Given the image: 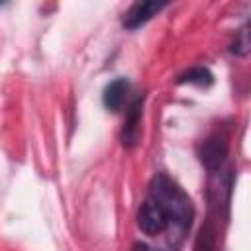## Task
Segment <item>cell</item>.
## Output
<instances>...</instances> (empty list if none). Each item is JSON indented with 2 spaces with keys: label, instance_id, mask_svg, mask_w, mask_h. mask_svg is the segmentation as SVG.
Wrapping results in <instances>:
<instances>
[{
  "label": "cell",
  "instance_id": "8992f818",
  "mask_svg": "<svg viewBox=\"0 0 251 251\" xmlns=\"http://www.w3.org/2000/svg\"><path fill=\"white\" fill-rule=\"evenodd\" d=\"M212 80H214L212 73L208 69L198 67V69H190L188 73H184L178 82H188V84H196V86H210Z\"/></svg>",
  "mask_w": 251,
  "mask_h": 251
},
{
  "label": "cell",
  "instance_id": "277c9868",
  "mask_svg": "<svg viewBox=\"0 0 251 251\" xmlns=\"http://www.w3.org/2000/svg\"><path fill=\"white\" fill-rule=\"evenodd\" d=\"M129 90V84L126 78H116L112 80L106 88H104V106L112 112L122 110V106L126 104V94Z\"/></svg>",
  "mask_w": 251,
  "mask_h": 251
},
{
  "label": "cell",
  "instance_id": "3957f363",
  "mask_svg": "<svg viewBox=\"0 0 251 251\" xmlns=\"http://www.w3.org/2000/svg\"><path fill=\"white\" fill-rule=\"evenodd\" d=\"M167 4L165 2H135L124 18V25L127 29H135L139 25H143L145 22H149L159 10H163Z\"/></svg>",
  "mask_w": 251,
  "mask_h": 251
},
{
  "label": "cell",
  "instance_id": "52a82bcc",
  "mask_svg": "<svg viewBox=\"0 0 251 251\" xmlns=\"http://www.w3.org/2000/svg\"><path fill=\"white\" fill-rule=\"evenodd\" d=\"M139 114H141V110H139V102H135V104L131 106L129 118L126 120V127H124V143H127V145H131V143L135 141V137H137Z\"/></svg>",
  "mask_w": 251,
  "mask_h": 251
},
{
  "label": "cell",
  "instance_id": "5b68a950",
  "mask_svg": "<svg viewBox=\"0 0 251 251\" xmlns=\"http://www.w3.org/2000/svg\"><path fill=\"white\" fill-rule=\"evenodd\" d=\"M224 155H226V143H224L222 139H220V141L214 139V141H208V143H206L202 161H206L208 167H218V165L222 163Z\"/></svg>",
  "mask_w": 251,
  "mask_h": 251
},
{
  "label": "cell",
  "instance_id": "7a4b0ae2",
  "mask_svg": "<svg viewBox=\"0 0 251 251\" xmlns=\"http://www.w3.org/2000/svg\"><path fill=\"white\" fill-rule=\"evenodd\" d=\"M137 226L141 227L143 233L147 235H159L163 233L167 227H169V222H167V216L165 212L159 208V204L151 198H147L141 206H139V212H137Z\"/></svg>",
  "mask_w": 251,
  "mask_h": 251
},
{
  "label": "cell",
  "instance_id": "6da1fadb",
  "mask_svg": "<svg viewBox=\"0 0 251 251\" xmlns=\"http://www.w3.org/2000/svg\"><path fill=\"white\" fill-rule=\"evenodd\" d=\"M151 200L159 204V208L165 212L169 226H176L180 231L190 227L192 222V204L190 198L184 194V190L173 182L165 175H157L151 180Z\"/></svg>",
  "mask_w": 251,
  "mask_h": 251
}]
</instances>
